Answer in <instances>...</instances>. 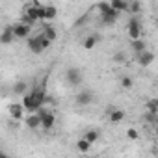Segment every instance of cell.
<instances>
[{"label": "cell", "mask_w": 158, "mask_h": 158, "mask_svg": "<svg viewBox=\"0 0 158 158\" xmlns=\"http://www.w3.org/2000/svg\"><path fill=\"white\" fill-rule=\"evenodd\" d=\"M43 34H45V37H48L50 41H54V39L58 37L56 28H54V26H50V24H45V26H43Z\"/></svg>", "instance_id": "17"}, {"label": "cell", "mask_w": 158, "mask_h": 158, "mask_svg": "<svg viewBox=\"0 0 158 158\" xmlns=\"http://www.w3.org/2000/svg\"><path fill=\"white\" fill-rule=\"evenodd\" d=\"M145 119H147L149 123H158V114H152V112H147V115H145Z\"/></svg>", "instance_id": "25"}, {"label": "cell", "mask_w": 158, "mask_h": 158, "mask_svg": "<svg viewBox=\"0 0 158 158\" xmlns=\"http://www.w3.org/2000/svg\"><path fill=\"white\" fill-rule=\"evenodd\" d=\"M128 11H130L132 17H136V15L141 11V4H139V2H128Z\"/></svg>", "instance_id": "20"}, {"label": "cell", "mask_w": 158, "mask_h": 158, "mask_svg": "<svg viewBox=\"0 0 158 158\" xmlns=\"http://www.w3.org/2000/svg\"><path fill=\"white\" fill-rule=\"evenodd\" d=\"M26 89H28V84H26V82H17L15 88H13L15 95H26V93H28Z\"/></svg>", "instance_id": "19"}, {"label": "cell", "mask_w": 158, "mask_h": 158, "mask_svg": "<svg viewBox=\"0 0 158 158\" xmlns=\"http://www.w3.org/2000/svg\"><path fill=\"white\" fill-rule=\"evenodd\" d=\"M0 158H10V156H8V152H6V151H2V152H0Z\"/></svg>", "instance_id": "29"}, {"label": "cell", "mask_w": 158, "mask_h": 158, "mask_svg": "<svg viewBox=\"0 0 158 158\" xmlns=\"http://www.w3.org/2000/svg\"><path fill=\"white\" fill-rule=\"evenodd\" d=\"M108 119H110V123H121L125 119V112L119 110V108H112L108 112Z\"/></svg>", "instance_id": "9"}, {"label": "cell", "mask_w": 158, "mask_h": 158, "mask_svg": "<svg viewBox=\"0 0 158 158\" xmlns=\"http://www.w3.org/2000/svg\"><path fill=\"white\" fill-rule=\"evenodd\" d=\"M132 86H134V80H132L130 76H123V78H121V88H123V89H130Z\"/></svg>", "instance_id": "23"}, {"label": "cell", "mask_w": 158, "mask_h": 158, "mask_svg": "<svg viewBox=\"0 0 158 158\" xmlns=\"http://www.w3.org/2000/svg\"><path fill=\"white\" fill-rule=\"evenodd\" d=\"M97 10L101 11V23H102L104 26L114 24V23L117 21V17H119V13L114 11L112 6H110L108 2H101V4H97Z\"/></svg>", "instance_id": "1"}, {"label": "cell", "mask_w": 158, "mask_h": 158, "mask_svg": "<svg viewBox=\"0 0 158 158\" xmlns=\"http://www.w3.org/2000/svg\"><path fill=\"white\" fill-rule=\"evenodd\" d=\"M76 149L80 151V152H89V149H91V143L88 141V139H84V138H80L76 141Z\"/></svg>", "instance_id": "18"}, {"label": "cell", "mask_w": 158, "mask_h": 158, "mask_svg": "<svg viewBox=\"0 0 158 158\" xmlns=\"http://www.w3.org/2000/svg\"><path fill=\"white\" fill-rule=\"evenodd\" d=\"M37 114L41 115V128H43V130H50V128L54 127V123H56V115H54L52 112L45 110V108H41Z\"/></svg>", "instance_id": "4"}, {"label": "cell", "mask_w": 158, "mask_h": 158, "mask_svg": "<svg viewBox=\"0 0 158 158\" xmlns=\"http://www.w3.org/2000/svg\"><path fill=\"white\" fill-rule=\"evenodd\" d=\"M2 43L4 45H10L11 41H15V34H13V26H6L4 30H2Z\"/></svg>", "instance_id": "10"}, {"label": "cell", "mask_w": 158, "mask_h": 158, "mask_svg": "<svg viewBox=\"0 0 158 158\" xmlns=\"http://www.w3.org/2000/svg\"><path fill=\"white\" fill-rule=\"evenodd\" d=\"M56 15H58L56 6H52V4L45 6V21H52V19H56Z\"/></svg>", "instance_id": "16"}, {"label": "cell", "mask_w": 158, "mask_h": 158, "mask_svg": "<svg viewBox=\"0 0 158 158\" xmlns=\"http://www.w3.org/2000/svg\"><path fill=\"white\" fill-rule=\"evenodd\" d=\"M39 37H41V45H43V48L47 50V48L50 47V43H52V41H50L48 37H45V34H39Z\"/></svg>", "instance_id": "24"}, {"label": "cell", "mask_w": 158, "mask_h": 158, "mask_svg": "<svg viewBox=\"0 0 158 158\" xmlns=\"http://www.w3.org/2000/svg\"><path fill=\"white\" fill-rule=\"evenodd\" d=\"M99 43V35L97 34H89L86 39H84V43H82V47L84 48H88V50H91V48H95V45Z\"/></svg>", "instance_id": "13"}, {"label": "cell", "mask_w": 158, "mask_h": 158, "mask_svg": "<svg viewBox=\"0 0 158 158\" xmlns=\"http://www.w3.org/2000/svg\"><path fill=\"white\" fill-rule=\"evenodd\" d=\"M147 112H152V114L158 112V99H149L147 101Z\"/></svg>", "instance_id": "22"}, {"label": "cell", "mask_w": 158, "mask_h": 158, "mask_svg": "<svg viewBox=\"0 0 158 158\" xmlns=\"http://www.w3.org/2000/svg\"><path fill=\"white\" fill-rule=\"evenodd\" d=\"M110 6H112V10L117 11V13H121V11H128V2H127V0H112Z\"/></svg>", "instance_id": "12"}, {"label": "cell", "mask_w": 158, "mask_h": 158, "mask_svg": "<svg viewBox=\"0 0 158 158\" xmlns=\"http://www.w3.org/2000/svg\"><path fill=\"white\" fill-rule=\"evenodd\" d=\"M65 80L71 86H80V82H82V71L78 69V67H69L65 71Z\"/></svg>", "instance_id": "3"}, {"label": "cell", "mask_w": 158, "mask_h": 158, "mask_svg": "<svg viewBox=\"0 0 158 158\" xmlns=\"http://www.w3.org/2000/svg\"><path fill=\"white\" fill-rule=\"evenodd\" d=\"M114 61H117V63H125V54H123V52L115 54V56H114Z\"/></svg>", "instance_id": "27"}, {"label": "cell", "mask_w": 158, "mask_h": 158, "mask_svg": "<svg viewBox=\"0 0 158 158\" xmlns=\"http://www.w3.org/2000/svg\"><path fill=\"white\" fill-rule=\"evenodd\" d=\"M30 32H32V26H26V24H23V23H19V24H15L13 26V34H15V37H19V39H30Z\"/></svg>", "instance_id": "5"}, {"label": "cell", "mask_w": 158, "mask_h": 158, "mask_svg": "<svg viewBox=\"0 0 158 158\" xmlns=\"http://www.w3.org/2000/svg\"><path fill=\"white\" fill-rule=\"evenodd\" d=\"M86 21H88V15H82V17H80V19H78V21H76V23H74V26H82V24H84V23H86Z\"/></svg>", "instance_id": "28"}, {"label": "cell", "mask_w": 158, "mask_h": 158, "mask_svg": "<svg viewBox=\"0 0 158 158\" xmlns=\"http://www.w3.org/2000/svg\"><path fill=\"white\" fill-rule=\"evenodd\" d=\"M26 127H28V128H37V127H41V115H39V114H28V117H26Z\"/></svg>", "instance_id": "11"}, {"label": "cell", "mask_w": 158, "mask_h": 158, "mask_svg": "<svg viewBox=\"0 0 158 158\" xmlns=\"http://www.w3.org/2000/svg\"><path fill=\"white\" fill-rule=\"evenodd\" d=\"M127 138H128V139H138L139 134L136 132V128H128V130H127Z\"/></svg>", "instance_id": "26"}, {"label": "cell", "mask_w": 158, "mask_h": 158, "mask_svg": "<svg viewBox=\"0 0 158 158\" xmlns=\"http://www.w3.org/2000/svg\"><path fill=\"white\" fill-rule=\"evenodd\" d=\"M136 60H138V63H139L141 67H149V65L152 63V60H154V54H152V52H149V50H145V52L138 54V56H136Z\"/></svg>", "instance_id": "8"}, {"label": "cell", "mask_w": 158, "mask_h": 158, "mask_svg": "<svg viewBox=\"0 0 158 158\" xmlns=\"http://www.w3.org/2000/svg\"><path fill=\"white\" fill-rule=\"evenodd\" d=\"M84 139H88V141L93 145V143L99 139V132H97V130H88V132L84 134Z\"/></svg>", "instance_id": "21"}, {"label": "cell", "mask_w": 158, "mask_h": 158, "mask_svg": "<svg viewBox=\"0 0 158 158\" xmlns=\"http://www.w3.org/2000/svg\"><path fill=\"white\" fill-rule=\"evenodd\" d=\"M28 48H30V52H34V54H41V52L45 50L43 45H41V37H39V35L30 37V39H28Z\"/></svg>", "instance_id": "7"}, {"label": "cell", "mask_w": 158, "mask_h": 158, "mask_svg": "<svg viewBox=\"0 0 158 158\" xmlns=\"http://www.w3.org/2000/svg\"><path fill=\"white\" fill-rule=\"evenodd\" d=\"M91 102H93V93L89 89H84V91H80L76 95V104L78 106H88Z\"/></svg>", "instance_id": "6"}, {"label": "cell", "mask_w": 158, "mask_h": 158, "mask_svg": "<svg viewBox=\"0 0 158 158\" xmlns=\"http://www.w3.org/2000/svg\"><path fill=\"white\" fill-rule=\"evenodd\" d=\"M130 47H132V50H134V54H136V56H138V54H141V52H145V41H143V39L130 41Z\"/></svg>", "instance_id": "15"}, {"label": "cell", "mask_w": 158, "mask_h": 158, "mask_svg": "<svg viewBox=\"0 0 158 158\" xmlns=\"http://www.w3.org/2000/svg\"><path fill=\"white\" fill-rule=\"evenodd\" d=\"M156 10H158V2H156Z\"/></svg>", "instance_id": "30"}, {"label": "cell", "mask_w": 158, "mask_h": 158, "mask_svg": "<svg viewBox=\"0 0 158 158\" xmlns=\"http://www.w3.org/2000/svg\"><path fill=\"white\" fill-rule=\"evenodd\" d=\"M10 114H11L13 119H23V115H24V106H23V104H11V106H10Z\"/></svg>", "instance_id": "14"}, {"label": "cell", "mask_w": 158, "mask_h": 158, "mask_svg": "<svg viewBox=\"0 0 158 158\" xmlns=\"http://www.w3.org/2000/svg\"><path fill=\"white\" fill-rule=\"evenodd\" d=\"M127 32H128V37H130V41H136V39H139V35H141V23H139V19H138V17H130V19H128Z\"/></svg>", "instance_id": "2"}]
</instances>
